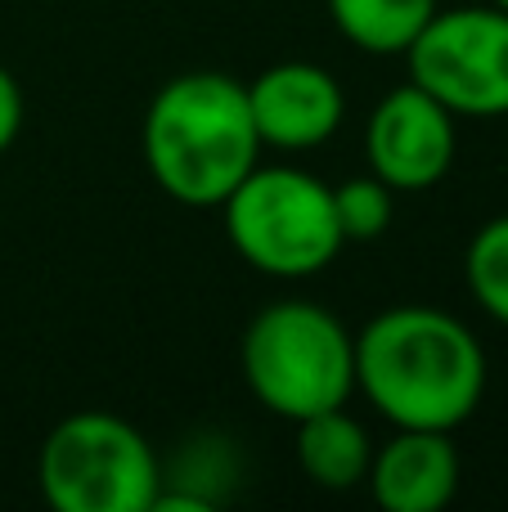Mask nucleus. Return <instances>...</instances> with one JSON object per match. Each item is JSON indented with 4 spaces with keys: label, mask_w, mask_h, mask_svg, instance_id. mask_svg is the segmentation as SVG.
Segmentation results:
<instances>
[{
    "label": "nucleus",
    "mask_w": 508,
    "mask_h": 512,
    "mask_svg": "<svg viewBox=\"0 0 508 512\" xmlns=\"http://www.w3.org/2000/svg\"><path fill=\"white\" fill-rule=\"evenodd\" d=\"M356 391L392 427L455 432L486 396V351L450 310L392 306L356 333Z\"/></svg>",
    "instance_id": "obj_1"
},
{
    "label": "nucleus",
    "mask_w": 508,
    "mask_h": 512,
    "mask_svg": "<svg viewBox=\"0 0 508 512\" xmlns=\"http://www.w3.org/2000/svg\"><path fill=\"white\" fill-rule=\"evenodd\" d=\"M261 140L248 90L225 72H180L144 113V167L180 207H221L257 167Z\"/></svg>",
    "instance_id": "obj_2"
},
{
    "label": "nucleus",
    "mask_w": 508,
    "mask_h": 512,
    "mask_svg": "<svg viewBox=\"0 0 508 512\" xmlns=\"http://www.w3.org/2000/svg\"><path fill=\"white\" fill-rule=\"evenodd\" d=\"M243 382L270 414L311 418L356 396V333L315 301H275L257 310L239 346Z\"/></svg>",
    "instance_id": "obj_3"
},
{
    "label": "nucleus",
    "mask_w": 508,
    "mask_h": 512,
    "mask_svg": "<svg viewBox=\"0 0 508 512\" xmlns=\"http://www.w3.org/2000/svg\"><path fill=\"white\" fill-rule=\"evenodd\" d=\"M225 239L257 274L311 279L342 252L333 185L302 167H252L221 203Z\"/></svg>",
    "instance_id": "obj_4"
},
{
    "label": "nucleus",
    "mask_w": 508,
    "mask_h": 512,
    "mask_svg": "<svg viewBox=\"0 0 508 512\" xmlns=\"http://www.w3.org/2000/svg\"><path fill=\"white\" fill-rule=\"evenodd\" d=\"M36 481L59 512H153L162 463L140 427L104 409H81L41 441Z\"/></svg>",
    "instance_id": "obj_5"
},
{
    "label": "nucleus",
    "mask_w": 508,
    "mask_h": 512,
    "mask_svg": "<svg viewBox=\"0 0 508 512\" xmlns=\"http://www.w3.org/2000/svg\"><path fill=\"white\" fill-rule=\"evenodd\" d=\"M410 81L455 117H508V9H437L405 50Z\"/></svg>",
    "instance_id": "obj_6"
},
{
    "label": "nucleus",
    "mask_w": 508,
    "mask_h": 512,
    "mask_svg": "<svg viewBox=\"0 0 508 512\" xmlns=\"http://www.w3.org/2000/svg\"><path fill=\"white\" fill-rule=\"evenodd\" d=\"M455 113L441 99H432L423 86L405 81V86L387 90L374 104L365 126V158L369 176L392 185L396 194H419L446 180L455 167Z\"/></svg>",
    "instance_id": "obj_7"
},
{
    "label": "nucleus",
    "mask_w": 508,
    "mask_h": 512,
    "mask_svg": "<svg viewBox=\"0 0 508 512\" xmlns=\"http://www.w3.org/2000/svg\"><path fill=\"white\" fill-rule=\"evenodd\" d=\"M243 90H248V113L261 149L266 144L284 153L320 149L338 135L342 117H347V95H342L338 77L306 59L275 63L257 81H243Z\"/></svg>",
    "instance_id": "obj_8"
},
{
    "label": "nucleus",
    "mask_w": 508,
    "mask_h": 512,
    "mask_svg": "<svg viewBox=\"0 0 508 512\" xmlns=\"http://www.w3.org/2000/svg\"><path fill=\"white\" fill-rule=\"evenodd\" d=\"M369 495L383 512H441L459 490V450L450 432L396 427V436L374 450Z\"/></svg>",
    "instance_id": "obj_9"
},
{
    "label": "nucleus",
    "mask_w": 508,
    "mask_h": 512,
    "mask_svg": "<svg viewBox=\"0 0 508 512\" xmlns=\"http://www.w3.org/2000/svg\"><path fill=\"white\" fill-rule=\"evenodd\" d=\"M297 463L320 490H356L369 477L374 441L365 423L347 414V405L320 409L311 418H297Z\"/></svg>",
    "instance_id": "obj_10"
},
{
    "label": "nucleus",
    "mask_w": 508,
    "mask_h": 512,
    "mask_svg": "<svg viewBox=\"0 0 508 512\" xmlns=\"http://www.w3.org/2000/svg\"><path fill=\"white\" fill-rule=\"evenodd\" d=\"M441 0H329V18L356 50L392 59L414 45Z\"/></svg>",
    "instance_id": "obj_11"
},
{
    "label": "nucleus",
    "mask_w": 508,
    "mask_h": 512,
    "mask_svg": "<svg viewBox=\"0 0 508 512\" xmlns=\"http://www.w3.org/2000/svg\"><path fill=\"white\" fill-rule=\"evenodd\" d=\"M464 279L473 301L508 328V212L491 216L482 230L468 239L464 252Z\"/></svg>",
    "instance_id": "obj_12"
},
{
    "label": "nucleus",
    "mask_w": 508,
    "mask_h": 512,
    "mask_svg": "<svg viewBox=\"0 0 508 512\" xmlns=\"http://www.w3.org/2000/svg\"><path fill=\"white\" fill-rule=\"evenodd\" d=\"M333 212H338V230L347 243H374L383 239L396 216V189L378 176L342 180L333 185Z\"/></svg>",
    "instance_id": "obj_13"
},
{
    "label": "nucleus",
    "mask_w": 508,
    "mask_h": 512,
    "mask_svg": "<svg viewBox=\"0 0 508 512\" xmlns=\"http://www.w3.org/2000/svg\"><path fill=\"white\" fill-rule=\"evenodd\" d=\"M18 131H23V90H18L14 72L0 63V153H9Z\"/></svg>",
    "instance_id": "obj_14"
},
{
    "label": "nucleus",
    "mask_w": 508,
    "mask_h": 512,
    "mask_svg": "<svg viewBox=\"0 0 508 512\" xmlns=\"http://www.w3.org/2000/svg\"><path fill=\"white\" fill-rule=\"evenodd\" d=\"M491 5H500V9H508V0H491Z\"/></svg>",
    "instance_id": "obj_15"
}]
</instances>
